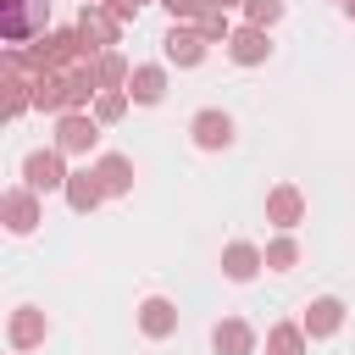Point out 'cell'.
Masks as SVG:
<instances>
[{
    "label": "cell",
    "instance_id": "10",
    "mask_svg": "<svg viewBox=\"0 0 355 355\" xmlns=\"http://www.w3.org/2000/svg\"><path fill=\"white\" fill-rule=\"evenodd\" d=\"M300 327H305V338H333V333L344 327V300H333V294L311 300L305 316H300Z\"/></svg>",
    "mask_w": 355,
    "mask_h": 355
},
{
    "label": "cell",
    "instance_id": "29",
    "mask_svg": "<svg viewBox=\"0 0 355 355\" xmlns=\"http://www.w3.org/2000/svg\"><path fill=\"white\" fill-rule=\"evenodd\" d=\"M338 6H344V0H338Z\"/></svg>",
    "mask_w": 355,
    "mask_h": 355
},
{
    "label": "cell",
    "instance_id": "8",
    "mask_svg": "<svg viewBox=\"0 0 355 355\" xmlns=\"http://www.w3.org/2000/svg\"><path fill=\"white\" fill-rule=\"evenodd\" d=\"M189 133H194V144H200V150H227V144H233V116H227V111H216V105H205V111H194Z\"/></svg>",
    "mask_w": 355,
    "mask_h": 355
},
{
    "label": "cell",
    "instance_id": "19",
    "mask_svg": "<svg viewBox=\"0 0 355 355\" xmlns=\"http://www.w3.org/2000/svg\"><path fill=\"white\" fill-rule=\"evenodd\" d=\"M94 78H100V94H105V89H128V78H133V67L122 61V50H105V55L94 61Z\"/></svg>",
    "mask_w": 355,
    "mask_h": 355
},
{
    "label": "cell",
    "instance_id": "13",
    "mask_svg": "<svg viewBox=\"0 0 355 355\" xmlns=\"http://www.w3.org/2000/svg\"><path fill=\"white\" fill-rule=\"evenodd\" d=\"M128 100H133V105H161V100H166V67H155V61L133 67V78H128Z\"/></svg>",
    "mask_w": 355,
    "mask_h": 355
},
{
    "label": "cell",
    "instance_id": "24",
    "mask_svg": "<svg viewBox=\"0 0 355 355\" xmlns=\"http://www.w3.org/2000/svg\"><path fill=\"white\" fill-rule=\"evenodd\" d=\"M166 11H172V22H200V11H205V0H161Z\"/></svg>",
    "mask_w": 355,
    "mask_h": 355
},
{
    "label": "cell",
    "instance_id": "21",
    "mask_svg": "<svg viewBox=\"0 0 355 355\" xmlns=\"http://www.w3.org/2000/svg\"><path fill=\"white\" fill-rule=\"evenodd\" d=\"M128 105H133V100H128V89H105V94L94 100V122H100V128H105V122H122V116H128Z\"/></svg>",
    "mask_w": 355,
    "mask_h": 355
},
{
    "label": "cell",
    "instance_id": "22",
    "mask_svg": "<svg viewBox=\"0 0 355 355\" xmlns=\"http://www.w3.org/2000/svg\"><path fill=\"white\" fill-rule=\"evenodd\" d=\"M294 261H300V244H294L288 233L266 244V272H294Z\"/></svg>",
    "mask_w": 355,
    "mask_h": 355
},
{
    "label": "cell",
    "instance_id": "28",
    "mask_svg": "<svg viewBox=\"0 0 355 355\" xmlns=\"http://www.w3.org/2000/svg\"><path fill=\"white\" fill-rule=\"evenodd\" d=\"M83 6H111V0H83Z\"/></svg>",
    "mask_w": 355,
    "mask_h": 355
},
{
    "label": "cell",
    "instance_id": "16",
    "mask_svg": "<svg viewBox=\"0 0 355 355\" xmlns=\"http://www.w3.org/2000/svg\"><path fill=\"white\" fill-rule=\"evenodd\" d=\"M211 344H216V355H255V327L239 322V316H227V322H216Z\"/></svg>",
    "mask_w": 355,
    "mask_h": 355
},
{
    "label": "cell",
    "instance_id": "26",
    "mask_svg": "<svg viewBox=\"0 0 355 355\" xmlns=\"http://www.w3.org/2000/svg\"><path fill=\"white\" fill-rule=\"evenodd\" d=\"M205 6H216V11H227V6H244V0H205Z\"/></svg>",
    "mask_w": 355,
    "mask_h": 355
},
{
    "label": "cell",
    "instance_id": "7",
    "mask_svg": "<svg viewBox=\"0 0 355 355\" xmlns=\"http://www.w3.org/2000/svg\"><path fill=\"white\" fill-rule=\"evenodd\" d=\"M44 333H50V322H44V311H39V305H17V311H11V322H6V338H11V349H17V355L39 349V344H44Z\"/></svg>",
    "mask_w": 355,
    "mask_h": 355
},
{
    "label": "cell",
    "instance_id": "25",
    "mask_svg": "<svg viewBox=\"0 0 355 355\" xmlns=\"http://www.w3.org/2000/svg\"><path fill=\"white\" fill-rule=\"evenodd\" d=\"M139 6H150V0H111L105 11H111L116 22H133V17H139Z\"/></svg>",
    "mask_w": 355,
    "mask_h": 355
},
{
    "label": "cell",
    "instance_id": "14",
    "mask_svg": "<svg viewBox=\"0 0 355 355\" xmlns=\"http://www.w3.org/2000/svg\"><path fill=\"white\" fill-rule=\"evenodd\" d=\"M61 194H67V205H72L78 216H89V211L105 200V183H100V172H94V166H83V172H72V178H67V189H61Z\"/></svg>",
    "mask_w": 355,
    "mask_h": 355
},
{
    "label": "cell",
    "instance_id": "3",
    "mask_svg": "<svg viewBox=\"0 0 355 355\" xmlns=\"http://www.w3.org/2000/svg\"><path fill=\"white\" fill-rule=\"evenodd\" d=\"M72 28H78V33H83V44H89V50H94V55H105V50H111V44H116V39H122V22H116V17H111V11H105V6H83V11H78V22H72Z\"/></svg>",
    "mask_w": 355,
    "mask_h": 355
},
{
    "label": "cell",
    "instance_id": "23",
    "mask_svg": "<svg viewBox=\"0 0 355 355\" xmlns=\"http://www.w3.org/2000/svg\"><path fill=\"white\" fill-rule=\"evenodd\" d=\"M244 17H250V28H272L283 17V0H244Z\"/></svg>",
    "mask_w": 355,
    "mask_h": 355
},
{
    "label": "cell",
    "instance_id": "2",
    "mask_svg": "<svg viewBox=\"0 0 355 355\" xmlns=\"http://www.w3.org/2000/svg\"><path fill=\"white\" fill-rule=\"evenodd\" d=\"M100 144V122L89 116V111H67L61 122H55V150L61 155H89Z\"/></svg>",
    "mask_w": 355,
    "mask_h": 355
},
{
    "label": "cell",
    "instance_id": "9",
    "mask_svg": "<svg viewBox=\"0 0 355 355\" xmlns=\"http://www.w3.org/2000/svg\"><path fill=\"white\" fill-rule=\"evenodd\" d=\"M266 222L283 227V233H294V227L305 222V194H300L294 183H277V189L266 194Z\"/></svg>",
    "mask_w": 355,
    "mask_h": 355
},
{
    "label": "cell",
    "instance_id": "15",
    "mask_svg": "<svg viewBox=\"0 0 355 355\" xmlns=\"http://www.w3.org/2000/svg\"><path fill=\"white\" fill-rule=\"evenodd\" d=\"M139 333H144V338H172V333H178V305L161 300V294H150V300L139 305Z\"/></svg>",
    "mask_w": 355,
    "mask_h": 355
},
{
    "label": "cell",
    "instance_id": "18",
    "mask_svg": "<svg viewBox=\"0 0 355 355\" xmlns=\"http://www.w3.org/2000/svg\"><path fill=\"white\" fill-rule=\"evenodd\" d=\"M305 327L300 322H277L272 333H266V355H305Z\"/></svg>",
    "mask_w": 355,
    "mask_h": 355
},
{
    "label": "cell",
    "instance_id": "5",
    "mask_svg": "<svg viewBox=\"0 0 355 355\" xmlns=\"http://www.w3.org/2000/svg\"><path fill=\"white\" fill-rule=\"evenodd\" d=\"M161 50H166L172 67H200V61H205V33H200L194 22H172L166 39H161Z\"/></svg>",
    "mask_w": 355,
    "mask_h": 355
},
{
    "label": "cell",
    "instance_id": "4",
    "mask_svg": "<svg viewBox=\"0 0 355 355\" xmlns=\"http://www.w3.org/2000/svg\"><path fill=\"white\" fill-rule=\"evenodd\" d=\"M22 178H28V189L33 194H50V189H67V161H61V150H33L28 161H22Z\"/></svg>",
    "mask_w": 355,
    "mask_h": 355
},
{
    "label": "cell",
    "instance_id": "11",
    "mask_svg": "<svg viewBox=\"0 0 355 355\" xmlns=\"http://www.w3.org/2000/svg\"><path fill=\"white\" fill-rule=\"evenodd\" d=\"M261 266H266V250H255V244H244V239H233V244L222 250V277H227V283H250Z\"/></svg>",
    "mask_w": 355,
    "mask_h": 355
},
{
    "label": "cell",
    "instance_id": "12",
    "mask_svg": "<svg viewBox=\"0 0 355 355\" xmlns=\"http://www.w3.org/2000/svg\"><path fill=\"white\" fill-rule=\"evenodd\" d=\"M227 55L239 61V67H261L266 55H272V39H266V28H233V39H227Z\"/></svg>",
    "mask_w": 355,
    "mask_h": 355
},
{
    "label": "cell",
    "instance_id": "6",
    "mask_svg": "<svg viewBox=\"0 0 355 355\" xmlns=\"http://www.w3.org/2000/svg\"><path fill=\"white\" fill-rule=\"evenodd\" d=\"M0 216H6V227H11V233H33V227L44 222V211H39V194H33L28 183L0 194Z\"/></svg>",
    "mask_w": 355,
    "mask_h": 355
},
{
    "label": "cell",
    "instance_id": "1",
    "mask_svg": "<svg viewBox=\"0 0 355 355\" xmlns=\"http://www.w3.org/2000/svg\"><path fill=\"white\" fill-rule=\"evenodd\" d=\"M44 17H50V0H0V33H6V44L22 50V39L33 28H44Z\"/></svg>",
    "mask_w": 355,
    "mask_h": 355
},
{
    "label": "cell",
    "instance_id": "20",
    "mask_svg": "<svg viewBox=\"0 0 355 355\" xmlns=\"http://www.w3.org/2000/svg\"><path fill=\"white\" fill-rule=\"evenodd\" d=\"M194 28L205 33V44H227V39H233V22H227V11H216V6H205Z\"/></svg>",
    "mask_w": 355,
    "mask_h": 355
},
{
    "label": "cell",
    "instance_id": "17",
    "mask_svg": "<svg viewBox=\"0 0 355 355\" xmlns=\"http://www.w3.org/2000/svg\"><path fill=\"white\" fill-rule=\"evenodd\" d=\"M94 172H100V183H105V200L133 194V161H128V155H100Z\"/></svg>",
    "mask_w": 355,
    "mask_h": 355
},
{
    "label": "cell",
    "instance_id": "27",
    "mask_svg": "<svg viewBox=\"0 0 355 355\" xmlns=\"http://www.w3.org/2000/svg\"><path fill=\"white\" fill-rule=\"evenodd\" d=\"M344 17H355V0H344Z\"/></svg>",
    "mask_w": 355,
    "mask_h": 355
}]
</instances>
